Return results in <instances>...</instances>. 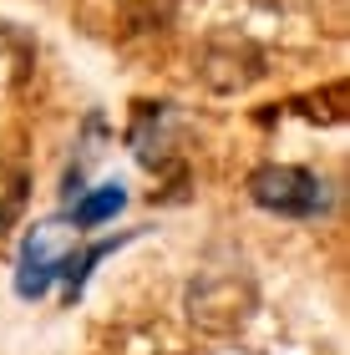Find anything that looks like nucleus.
Wrapping results in <instances>:
<instances>
[{"label":"nucleus","instance_id":"3","mask_svg":"<svg viewBox=\"0 0 350 355\" xmlns=\"http://www.w3.org/2000/svg\"><path fill=\"white\" fill-rule=\"evenodd\" d=\"M269 67H264V51L259 41H249L244 31H213L203 36L198 46V82L218 92V96H238L259 82Z\"/></svg>","mask_w":350,"mask_h":355},{"label":"nucleus","instance_id":"7","mask_svg":"<svg viewBox=\"0 0 350 355\" xmlns=\"http://www.w3.org/2000/svg\"><path fill=\"white\" fill-rule=\"evenodd\" d=\"M183 0H117V21L127 36H152V31H168L178 21Z\"/></svg>","mask_w":350,"mask_h":355},{"label":"nucleus","instance_id":"9","mask_svg":"<svg viewBox=\"0 0 350 355\" xmlns=\"http://www.w3.org/2000/svg\"><path fill=\"white\" fill-rule=\"evenodd\" d=\"M122 203H127V193L117 183H102L97 193H87V198L71 208V223H76V229H97V223H107Z\"/></svg>","mask_w":350,"mask_h":355},{"label":"nucleus","instance_id":"4","mask_svg":"<svg viewBox=\"0 0 350 355\" xmlns=\"http://www.w3.org/2000/svg\"><path fill=\"white\" fill-rule=\"evenodd\" d=\"M163 117H168V102H142L132 132H127V142L137 148V157H142L148 168H168V163H173V148H178V137H168Z\"/></svg>","mask_w":350,"mask_h":355},{"label":"nucleus","instance_id":"2","mask_svg":"<svg viewBox=\"0 0 350 355\" xmlns=\"http://www.w3.org/2000/svg\"><path fill=\"white\" fill-rule=\"evenodd\" d=\"M244 188H249V203H259L264 214H279V218H315L330 208L325 178H315L310 168H295V163L254 168Z\"/></svg>","mask_w":350,"mask_h":355},{"label":"nucleus","instance_id":"8","mask_svg":"<svg viewBox=\"0 0 350 355\" xmlns=\"http://www.w3.org/2000/svg\"><path fill=\"white\" fill-rule=\"evenodd\" d=\"M26 203H30V178H26V168L15 163V157L0 153V234L15 229V218L26 214Z\"/></svg>","mask_w":350,"mask_h":355},{"label":"nucleus","instance_id":"6","mask_svg":"<svg viewBox=\"0 0 350 355\" xmlns=\"http://www.w3.org/2000/svg\"><path fill=\"white\" fill-rule=\"evenodd\" d=\"M36 71V41L21 26L0 21V87H21Z\"/></svg>","mask_w":350,"mask_h":355},{"label":"nucleus","instance_id":"11","mask_svg":"<svg viewBox=\"0 0 350 355\" xmlns=\"http://www.w3.org/2000/svg\"><path fill=\"white\" fill-rule=\"evenodd\" d=\"M259 6H269V10H279V6H295V0H259Z\"/></svg>","mask_w":350,"mask_h":355},{"label":"nucleus","instance_id":"1","mask_svg":"<svg viewBox=\"0 0 350 355\" xmlns=\"http://www.w3.org/2000/svg\"><path fill=\"white\" fill-rule=\"evenodd\" d=\"M188 320L203 330V335H234L249 325L254 304H259V295H254V279L238 269H209L198 274L193 284H188Z\"/></svg>","mask_w":350,"mask_h":355},{"label":"nucleus","instance_id":"5","mask_svg":"<svg viewBox=\"0 0 350 355\" xmlns=\"http://www.w3.org/2000/svg\"><path fill=\"white\" fill-rule=\"evenodd\" d=\"M61 264H67V254L51 249V229H36V239L26 244L21 254V274H15V289H21L26 300H36L51 289V279H61Z\"/></svg>","mask_w":350,"mask_h":355},{"label":"nucleus","instance_id":"10","mask_svg":"<svg viewBox=\"0 0 350 355\" xmlns=\"http://www.w3.org/2000/svg\"><path fill=\"white\" fill-rule=\"evenodd\" d=\"M299 112H305L310 122H325V127H335L350 117V87L335 82V87H325V92H315V96H299Z\"/></svg>","mask_w":350,"mask_h":355}]
</instances>
